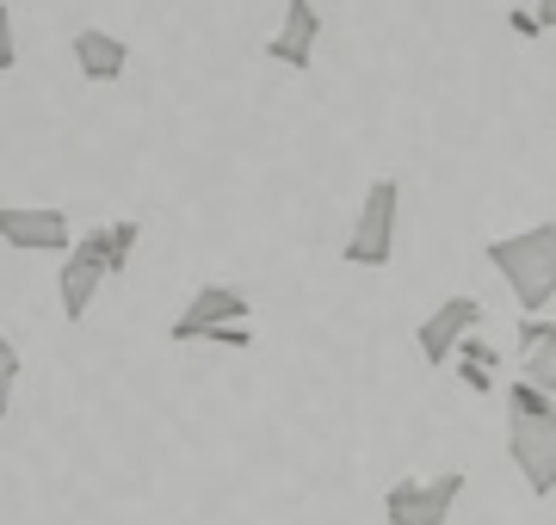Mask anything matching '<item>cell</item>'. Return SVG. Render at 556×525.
Returning a JSON list of instances; mask_svg holds the SVG:
<instances>
[{
  "label": "cell",
  "instance_id": "6da1fadb",
  "mask_svg": "<svg viewBox=\"0 0 556 525\" xmlns=\"http://www.w3.org/2000/svg\"><path fill=\"white\" fill-rule=\"evenodd\" d=\"M482 254H489V266L507 279V291L519 297L526 316H544V309L556 304V222H532V229L495 235Z\"/></svg>",
  "mask_w": 556,
  "mask_h": 525
},
{
  "label": "cell",
  "instance_id": "7a4b0ae2",
  "mask_svg": "<svg viewBox=\"0 0 556 525\" xmlns=\"http://www.w3.org/2000/svg\"><path fill=\"white\" fill-rule=\"evenodd\" d=\"M396 210H402V185L396 180H371V192L358 199V217L340 242L346 266H390L396 260Z\"/></svg>",
  "mask_w": 556,
  "mask_h": 525
},
{
  "label": "cell",
  "instance_id": "3957f363",
  "mask_svg": "<svg viewBox=\"0 0 556 525\" xmlns=\"http://www.w3.org/2000/svg\"><path fill=\"white\" fill-rule=\"evenodd\" d=\"M457 495H464V470H439V476H396L383 488V520L390 525H445Z\"/></svg>",
  "mask_w": 556,
  "mask_h": 525
},
{
  "label": "cell",
  "instance_id": "277c9868",
  "mask_svg": "<svg viewBox=\"0 0 556 525\" xmlns=\"http://www.w3.org/2000/svg\"><path fill=\"white\" fill-rule=\"evenodd\" d=\"M507 458L526 476L532 501L556 495V421H532V414H507Z\"/></svg>",
  "mask_w": 556,
  "mask_h": 525
},
{
  "label": "cell",
  "instance_id": "5b68a950",
  "mask_svg": "<svg viewBox=\"0 0 556 525\" xmlns=\"http://www.w3.org/2000/svg\"><path fill=\"white\" fill-rule=\"evenodd\" d=\"M0 242L20 247V254H68L80 235L68 210H56V204H7L0 210Z\"/></svg>",
  "mask_w": 556,
  "mask_h": 525
},
{
  "label": "cell",
  "instance_id": "8992f818",
  "mask_svg": "<svg viewBox=\"0 0 556 525\" xmlns=\"http://www.w3.org/2000/svg\"><path fill=\"white\" fill-rule=\"evenodd\" d=\"M254 316V304H248V291H236V284H199L192 291V304L174 316V328H167V341L174 346H192L204 341L211 328H229V322H248Z\"/></svg>",
  "mask_w": 556,
  "mask_h": 525
},
{
  "label": "cell",
  "instance_id": "52a82bcc",
  "mask_svg": "<svg viewBox=\"0 0 556 525\" xmlns=\"http://www.w3.org/2000/svg\"><path fill=\"white\" fill-rule=\"evenodd\" d=\"M477 328H482V304H477V297H464V291H457V297H445V304H439L433 316L415 328L420 359H427V364H452L457 346L470 341Z\"/></svg>",
  "mask_w": 556,
  "mask_h": 525
},
{
  "label": "cell",
  "instance_id": "ba28073f",
  "mask_svg": "<svg viewBox=\"0 0 556 525\" xmlns=\"http://www.w3.org/2000/svg\"><path fill=\"white\" fill-rule=\"evenodd\" d=\"M316 38H321V13H316V0H285V20H278V31L266 38V62L309 75Z\"/></svg>",
  "mask_w": 556,
  "mask_h": 525
},
{
  "label": "cell",
  "instance_id": "9c48e42d",
  "mask_svg": "<svg viewBox=\"0 0 556 525\" xmlns=\"http://www.w3.org/2000/svg\"><path fill=\"white\" fill-rule=\"evenodd\" d=\"M100 284H112L105 260L93 254L87 242H75L62 254V272H56V297H62V322H87V309L100 297Z\"/></svg>",
  "mask_w": 556,
  "mask_h": 525
},
{
  "label": "cell",
  "instance_id": "30bf717a",
  "mask_svg": "<svg viewBox=\"0 0 556 525\" xmlns=\"http://www.w3.org/2000/svg\"><path fill=\"white\" fill-rule=\"evenodd\" d=\"M75 68L87 81H124V68H130V43L100 31V25H80L75 31Z\"/></svg>",
  "mask_w": 556,
  "mask_h": 525
},
{
  "label": "cell",
  "instance_id": "8fae6325",
  "mask_svg": "<svg viewBox=\"0 0 556 525\" xmlns=\"http://www.w3.org/2000/svg\"><path fill=\"white\" fill-rule=\"evenodd\" d=\"M519 377H532L538 389L556 396V322H544V316L519 322Z\"/></svg>",
  "mask_w": 556,
  "mask_h": 525
},
{
  "label": "cell",
  "instance_id": "7c38bea8",
  "mask_svg": "<svg viewBox=\"0 0 556 525\" xmlns=\"http://www.w3.org/2000/svg\"><path fill=\"white\" fill-rule=\"evenodd\" d=\"M80 242L100 254L112 279H124V272H130V254H137V242H142V222H130V217H124V222H100V229H87Z\"/></svg>",
  "mask_w": 556,
  "mask_h": 525
},
{
  "label": "cell",
  "instance_id": "4fadbf2b",
  "mask_svg": "<svg viewBox=\"0 0 556 525\" xmlns=\"http://www.w3.org/2000/svg\"><path fill=\"white\" fill-rule=\"evenodd\" d=\"M507 414H532V421H556V396L538 389L532 377H507Z\"/></svg>",
  "mask_w": 556,
  "mask_h": 525
},
{
  "label": "cell",
  "instance_id": "5bb4252c",
  "mask_svg": "<svg viewBox=\"0 0 556 525\" xmlns=\"http://www.w3.org/2000/svg\"><path fill=\"white\" fill-rule=\"evenodd\" d=\"M13 384H20V346L0 341V408H13Z\"/></svg>",
  "mask_w": 556,
  "mask_h": 525
},
{
  "label": "cell",
  "instance_id": "9a60e30c",
  "mask_svg": "<svg viewBox=\"0 0 556 525\" xmlns=\"http://www.w3.org/2000/svg\"><path fill=\"white\" fill-rule=\"evenodd\" d=\"M457 377H464V389H470V396H495V371H489V364L457 359Z\"/></svg>",
  "mask_w": 556,
  "mask_h": 525
},
{
  "label": "cell",
  "instance_id": "2e32d148",
  "mask_svg": "<svg viewBox=\"0 0 556 525\" xmlns=\"http://www.w3.org/2000/svg\"><path fill=\"white\" fill-rule=\"evenodd\" d=\"M13 62H20V50H13V7H0V75H13Z\"/></svg>",
  "mask_w": 556,
  "mask_h": 525
},
{
  "label": "cell",
  "instance_id": "e0dca14e",
  "mask_svg": "<svg viewBox=\"0 0 556 525\" xmlns=\"http://www.w3.org/2000/svg\"><path fill=\"white\" fill-rule=\"evenodd\" d=\"M457 359H470V364H489V371H495V364H501V353H495L489 341H482V334H470V341L457 346Z\"/></svg>",
  "mask_w": 556,
  "mask_h": 525
},
{
  "label": "cell",
  "instance_id": "ac0fdd59",
  "mask_svg": "<svg viewBox=\"0 0 556 525\" xmlns=\"http://www.w3.org/2000/svg\"><path fill=\"white\" fill-rule=\"evenodd\" d=\"M507 25H514L519 38H544V20H538V7H514V13H507Z\"/></svg>",
  "mask_w": 556,
  "mask_h": 525
},
{
  "label": "cell",
  "instance_id": "d6986e66",
  "mask_svg": "<svg viewBox=\"0 0 556 525\" xmlns=\"http://www.w3.org/2000/svg\"><path fill=\"white\" fill-rule=\"evenodd\" d=\"M538 20H544V31H556V0H538Z\"/></svg>",
  "mask_w": 556,
  "mask_h": 525
}]
</instances>
